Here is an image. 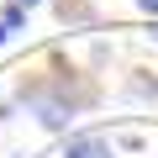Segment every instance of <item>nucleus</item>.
Instances as JSON below:
<instances>
[{"label":"nucleus","instance_id":"obj_1","mask_svg":"<svg viewBox=\"0 0 158 158\" xmlns=\"http://www.w3.org/2000/svg\"><path fill=\"white\" fill-rule=\"evenodd\" d=\"M16 100L37 116L42 132H69L79 111H90V106L100 100V90L90 85V79H79V74H63V69H58V74H27V79H21V90H16Z\"/></svg>","mask_w":158,"mask_h":158},{"label":"nucleus","instance_id":"obj_8","mask_svg":"<svg viewBox=\"0 0 158 158\" xmlns=\"http://www.w3.org/2000/svg\"><path fill=\"white\" fill-rule=\"evenodd\" d=\"M16 6H27V11H32V6H42V0H16Z\"/></svg>","mask_w":158,"mask_h":158},{"label":"nucleus","instance_id":"obj_5","mask_svg":"<svg viewBox=\"0 0 158 158\" xmlns=\"http://www.w3.org/2000/svg\"><path fill=\"white\" fill-rule=\"evenodd\" d=\"M0 21H6L11 32H21V27H27V6H6V11H0Z\"/></svg>","mask_w":158,"mask_h":158},{"label":"nucleus","instance_id":"obj_9","mask_svg":"<svg viewBox=\"0 0 158 158\" xmlns=\"http://www.w3.org/2000/svg\"><path fill=\"white\" fill-rule=\"evenodd\" d=\"M148 37H153V42H158V27H153V32H148Z\"/></svg>","mask_w":158,"mask_h":158},{"label":"nucleus","instance_id":"obj_3","mask_svg":"<svg viewBox=\"0 0 158 158\" xmlns=\"http://www.w3.org/2000/svg\"><path fill=\"white\" fill-rule=\"evenodd\" d=\"M53 11H58V21H63V27H90V21H95L90 0H58Z\"/></svg>","mask_w":158,"mask_h":158},{"label":"nucleus","instance_id":"obj_6","mask_svg":"<svg viewBox=\"0 0 158 158\" xmlns=\"http://www.w3.org/2000/svg\"><path fill=\"white\" fill-rule=\"evenodd\" d=\"M137 11H148V16H158V0H137Z\"/></svg>","mask_w":158,"mask_h":158},{"label":"nucleus","instance_id":"obj_4","mask_svg":"<svg viewBox=\"0 0 158 158\" xmlns=\"http://www.w3.org/2000/svg\"><path fill=\"white\" fill-rule=\"evenodd\" d=\"M121 90H127L132 100H158V79H148V74H132Z\"/></svg>","mask_w":158,"mask_h":158},{"label":"nucleus","instance_id":"obj_7","mask_svg":"<svg viewBox=\"0 0 158 158\" xmlns=\"http://www.w3.org/2000/svg\"><path fill=\"white\" fill-rule=\"evenodd\" d=\"M6 42H11V27H6V21H0V48H6Z\"/></svg>","mask_w":158,"mask_h":158},{"label":"nucleus","instance_id":"obj_2","mask_svg":"<svg viewBox=\"0 0 158 158\" xmlns=\"http://www.w3.org/2000/svg\"><path fill=\"white\" fill-rule=\"evenodd\" d=\"M63 158H116V142L106 132H63Z\"/></svg>","mask_w":158,"mask_h":158}]
</instances>
